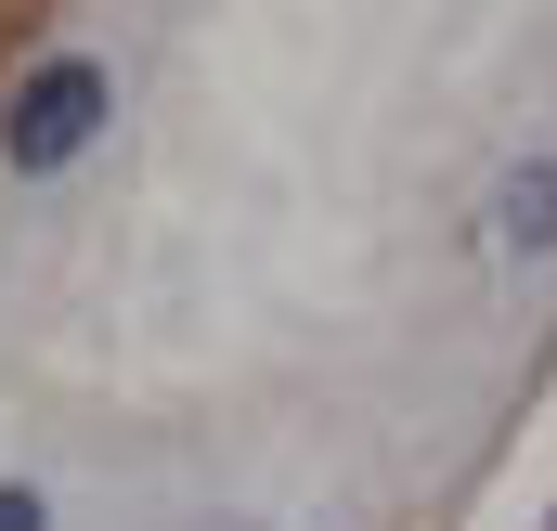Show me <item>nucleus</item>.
<instances>
[{
	"label": "nucleus",
	"instance_id": "obj_1",
	"mask_svg": "<svg viewBox=\"0 0 557 531\" xmlns=\"http://www.w3.org/2000/svg\"><path fill=\"white\" fill-rule=\"evenodd\" d=\"M104 104H117V78H104L91 52H52V65L13 91V118H0V156H13V169H65L78 143L104 131Z\"/></svg>",
	"mask_w": 557,
	"mask_h": 531
},
{
	"label": "nucleus",
	"instance_id": "obj_2",
	"mask_svg": "<svg viewBox=\"0 0 557 531\" xmlns=\"http://www.w3.org/2000/svg\"><path fill=\"white\" fill-rule=\"evenodd\" d=\"M493 234H506V247H557V156L506 169V195H493Z\"/></svg>",
	"mask_w": 557,
	"mask_h": 531
},
{
	"label": "nucleus",
	"instance_id": "obj_3",
	"mask_svg": "<svg viewBox=\"0 0 557 531\" xmlns=\"http://www.w3.org/2000/svg\"><path fill=\"white\" fill-rule=\"evenodd\" d=\"M0 531H52V519H39V493H0Z\"/></svg>",
	"mask_w": 557,
	"mask_h": 531
}]
</instances>
